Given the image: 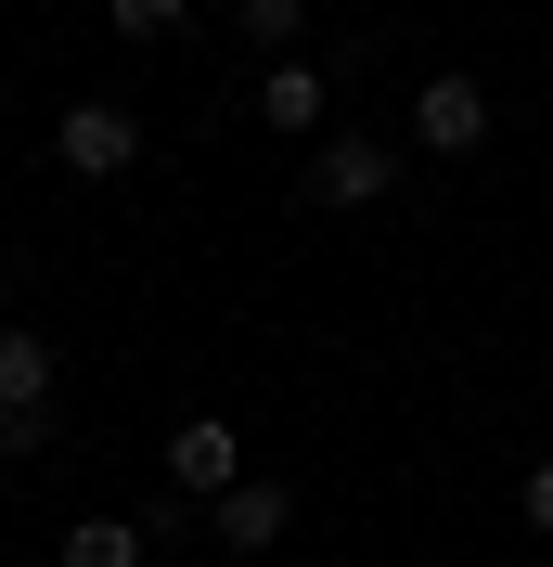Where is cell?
Returning <instances> with one entry per match:
<instances>
[{
  "mask_svg": "<svg viewBox=\"0 0 553 567\" xmlns=\"http://www.w3.org/2000/svg\"><path fill=\"white\" fill-rule=\"evenodd\" d=\"M244 477H258V464H244V425L232 413H194L168 439V491L180 503H219V491H244Z\"/></svg>",
  "mask_w": 553,
  "mask_h": 567,
  "instance_id": "cell-3",
  "label": "cell"
},
{
  "mask_svg": "<svg viewBox=\"0 0 553 567\" xmlns=\"http://www.w3.org/2000/svg\"><path fill=\"white\" fill-rule=\"evenodd\" d=\"M399 155H413V142L322 130V142H310V207H386V194H399Z\"/></svg>",
  "mask_w": 553,
  "mask_h": 567,
  "instance_id": "cell-1",
  "label": "cell"
},
{
  "mask_svg": "<svg viewBox=\"0 0 553 567\" xmlns=\"http://www.w3.org/2000/svg\"><path fill=\"white\" fill-rule=\"evenodd\" d=\"M104 27H116V39H180V27H194V0H104Z\"/></svg>",
  "mask_w": 553,
  "mask_h": 567,
  "instance_id": "cell-10",
  "label": "cell"
},
{
  "mask_svg": "<svg viewBox=\"0 0 553 567\" xmlns=\"http://www.w3.org/2000/svg\"><path fill=\"white\" fill-rule=\"evenodd\" d=\"M52 168H77V181H129V168H142V116L104 104V91H91V104H65V116H52Z\"/></svg>",
  "mask_w": 553,
  "mask_h": 567,
  "instance_id": "cell-2",
  "label": "cell"
},
{
  "mask_svg": "<svg viewBox=\"0 0 553 567\" xmlns=\"http://www.w3.org/2000/svg\"><path fill=\"white\" fill-rule=\"evenodd\" d=\"M258 130H271V142H322V130H335V78H322L310 52L258 65Z\"/></svg>",
  "mask_w": 553,
  "mask_h": 567,
  "instance_id": "cell-4",
  "label": "cell"
},
{
  "mask_svg": "<svg viewBox=\"0 0 553 567\" xmlns=\"http://www.w3.org/2000/svg\"><path fill=\"white\" fill-rule=\"evenodd\" d=\"M0 400H13V413H52V349H39V336H13V322H0Z\"/></svg>",
  "mask_w": 553,
  "mask_h": 567,
  "instance_id": "cell-7",
  "label": "cell"
},
{
  "mask_svg": "<svg viewBox=\"0 0 553 567\" xmlns=\"http://www.w3.org/2000/svg\"><path fill=\"white\" fill-rule=\"evenodd\" d=\"M207 529H219V555H271V542L296 529V491H283V477H244V491L207 503Z\"/></svg>",
  "mask_w": 553,
  "mask_h": 567,
  "instance_id": "cell-6",
  "label": "cell"
},
{
  "mask_svg": "<svg viewBox=\"0 0 553 567\" xmlns=\"http://www.w3.org/2000/svg\"><path fill=\"white\" fill-rule=\"evenodd\" d=\"M413 142H425V155H477V142H489V91H477L463 65H438V78L413 91Z\"/></svg>",
  "mask_w": 553,
  "mask_h": 567,
  "instance_id": "cell-5",
  "label": "cell"
},
{
  "mask_svg": "<svg viewBox=\"0 0 553 567\" xmlns=\"http://www.w3.org/2000/svg\"><path fill=\"white\" fill-rule=\"evenodd\" d=\"M232 27H244V52H296V39H310V0H232Z\"/></svg>",
  "mask_w": 553,
  "mask_h": 567,
  "instance_id": "cell-9",
  "label": "cell"
},
{
  "mask_svg": "<svg viewBox=\"0 0 553 567\" xmlns=\"http://www.w3.org/2000/svg\"><path fill=\"white\" fill-rule=\"evenodd\" d=\"M52 567H142V529L129 516H77V529L52 542Z\"/></svg>",
  "mask_w": 553,
  "mask_h": 567,
  "instance_id": "cell-8",
  "label": "cell"
},
{
  "mask_svg": "<svg viewBox=\"0 0 553 567\" xmlns=\"http://www.w3.org/2000/svg\"><path fill=\"white\" fill-rule=\"evenodd\" d=\"M515 516H528V529L553 542V452H541V464H528V477H515Z\"/></svg>",
  "mask_w": 553,
  "mask_h": 567,
  "instance_id": "cell-11",
  "label": "cell"
},
{
  "mask_svg": "<svg viewBox=\"0 0 553 567\" xmlns=\"http://www.w3.org/2000/svg\"><path fill=\"white\" fill-rule=\"evenodd\" d=\"M13 439H27V413H13V400H0V452H13Z\"/></svg>",
  "mask_w": 553,
  "mask_h": 567,
  "instance_id": "cell-12",
  "label": "cell"
}]
</instances>
